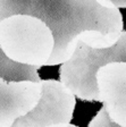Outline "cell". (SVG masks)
<instances>
[{
    "label": "cell",
    "instance_id": "8992f818",
    "mask_svg": "<svg viewBox=\"0 0 126 127\" xmlns=\"http://www.w3.org/2000/svg\"><path fill=\"white\" fill-rule=\"evenodd\" d=\"M41 95L42 81L8 82L0 76V127H13L38 106Z\"/></svg>",
    "mask_w": 126,
    "mask_h": 127
},
{
    "label": "cell",
    "instance_id": "7a4b0ae2",
    "mask_svg": "<svg viewBox=\"0 0 126 127\" xmlns=\"http://www.w3.org/2000/svg\"><path fill=\"white\" fill-rule=\"evenodd\" d=\"M55 44L52 31L35 16L16 14L0 21V49L17 64L48 66Z\"/></svg>",
    "mask_w": 126,
    "mask_h": 127
},
{
    "label": "cell",
    "instance_id": "5b68a950",
    "mask_svg": "<svg viewBox=\"0 0 126 127\" xmlns=\"http://www.w3.org/2000/svg\"><path fill=\"white\" fill-rule=\"evenodd\" d=\"M99 102L103 103L109 118L126 127V63L109 61L95 74Z\"/></svg>",
    "mask_w": 126,
    "mask_h": 127
},
{
    "label": "cell",
    "instance_id": "9c48e42d",
    "mask_svg": "<svg viewBox=\"0 0 126 127\" xmlns=\"http://www.w3.org/2000/svg\"><path fill=\"white\" fill-rule=\"evenodd\" d=\"M117 8H126V0H108Z\"/></svg>",
    "mask_w": 126,
    "mask_h": 127
},
{
    "label": "cell",
    "instance_id": "6da1fadb",
    "mask_svg": "<svg viewBox=\"0 0 126 127\" xmlns=\"http://www.w3.org/2000/svg\"><path fill=\"white\" fill-rule=\"evenodd\" d=\"M16 14L35 16L52 31L56 44L48 66L68 61L80 41L106 49L123 32L122 13L108 0H0V21Z\"/></svg>",
    "mask_w": 126,
    "mask_h": 127
},
{
    "label": "cell",
    "instance_id": "277c9868",
    "mask_svg": "<svg viewBox=\"0 0 126 127\" xmlns=\"http://www.w3.org/2000/svg\"><path fill=\"white\" fill-rule=\"evenodd\" d=\"M75 106V94L69 89L56 79H45L38 106L17 119L13 127H67Z\"/></svg>",
    "mask_w": 126,
    "mask_h": 127
},
{
    "label": "cell",
    "instance_id": "30bf717a",
    "mask_svg": "<svg viewBox=\"0 0 126 127\" xmlns=\"http://www.w3.org/2000/svg\"><path fill=\"white\" fill-rule=\"evenodd\" d=\"M67 127H77V126H75V125H71V124H69Z\"/></svg>",
    "mask_w": 126,
    "mask_h": 127
},
{
    "label": "cell",
    "instance_id": "3957f363",
    "mask_svg": "<svg viewBox=\"0 0 126 127\" xmlns=\"http://www.w3.org/2000/svg\"><path fill=\"white\" fill-rule=\"evenodd\" d=\"M109 61L126 63V31L113 47L106 49H94L80 41L72 58L60 66V82L81 100L99 102L95 74Z\"/></svg>",
    "mask_w": 126,
    "mask_h": 127
},
{
    "label": "cell",
    "instance_id": "52a82bcc",
    "mask_svg": "<svg viewBox=\"0 0 126 127\" xmlns=\"http://www.w3.org/2000/svg\"><path fill=\"white\" fill-rule=\"evenodd\" d=\"M0 76L8 82L32 81L41 82L38 68L27 65H21L10 60L0 49Z\"/></svg>",
    "mask_w": 126,
    "mask_h": 127
},
{
    "label": "cell",
    "instance_id": "ba28073f",
    "mask_svg": "<svg viewBox=\"0 0 126 127\" xmlns=\"http://www.w3.org/2000/svg\"><path fill=\"white\" fill-rule=\"evenodd\" d=\"M87 127H122L119 125H117L116 123H114L109 116H108L106 109L101 108L100 111L95 115V117L90 122Z\"/></svg>",
    "mask_w": 126,
    "mask_h": 127
}]
</instances>
